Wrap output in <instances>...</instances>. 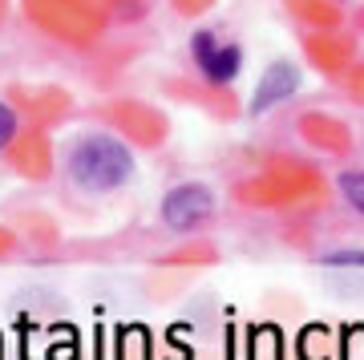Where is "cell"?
Returning a JSON list of instances; mask_svg holds the SVG:
<instances>
[{"label":"cell","instance_id":"cell-1","mask_svg":"<svg viewBox=\"0 0 364 360\" xmlns=\"http://www.w3.org/2000/svg\"><path fill=\"white\" fill-rule=\"evenodd\" d=\"M65 166L69 179L77 182L81 191L93 194H109L134 179V154L109 134H90V138L73 142Z\"/></svg>","mask_w":364,"mask_h":360},{"label":"cell","instance_id":"cell-2","mask_svg":"<svg viewBox=\"0 0 364 360\" xmlns=\"http://www.w3.org/2000/svg\"><path fill=\"white\" fill-rule=\"evenodd\" d=\"M210 211H215L210 191L207 186H195V182L174 186V191L162 198V223L174 227V231H195V227H203V223L210 219Z\"/></svg>","mask_w":364,"mask_h":360},{"label":"cell","instance_id":"cell-3","mask_svg":"<svg viewBox=\"0 0 364 360\" xmlns=\"http://www.w3.org/2000/svg\"><path fill=\"white\" fill-rule=\"evenodd\" d=\"M191 53H195V65L203 69V78H207L210 85H227V81H235L239 65H243L239 45H219L215 33H195Z\"/></svg>","mask_w":364,"mask_h":360},{"label":"cell","instance_id":"cell-4","mask_svg":"<svg viewBox=\"0 0 364 360\" xmlns=\"http://www.w3.org/2000/svg\"><path fill=\"white\" fill-rule=\"evenodd\" d=\"M299 85V69L291 61H275L267 73L255 85V97H251V114H263L267 105H279L284 97H291Z\"/></svg>","mask_w":364,"mask_h":360},{"label":"cell","instance_id":"cell-5","mask_svg":"<svg viewBox=\"0 0 364 360\" xmlns=\"http://www.w3.org/2000/svg\"><path fill=\"white\" fill-rule=\"evenodd\" d=\"M340 194H344V198H348V203L364 215V170H348V174H340Z\"/></svg>","mask_w":364,"mask_h":360},{"label":"cell","instance_id":"cell-6","mask_svg":"<svg viewBox=\"0 0 364 360\" xmlns=\"http://www.w3.org/2000/svg\"><path fill=\"white\" fill-rule=\"evenodd\" d=\"M328 268H364V251H332L324 255Z\"/></svg>","mask_w":364,"mask_h":360},{"label":"cell","instance_id":"cell-7","mask_svg":"<svg viewBox=\"0 0 364 360\" xmlns=\"http://www.w3.org/2000/svg\"><path fill=\"white\" fill-rule=\"evenodd\" d=\"M13 138H16V114L9 110V105H0V150H4Z\"/></svg>","mask_w":364,"mask_h":360}]
</instances>
